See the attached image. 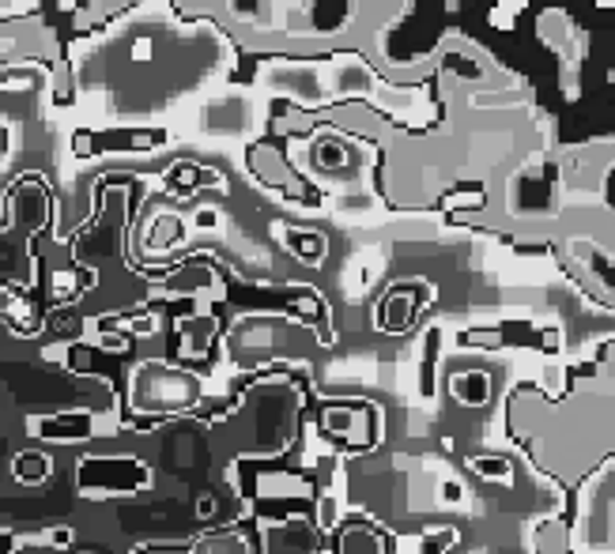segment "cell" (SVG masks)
Returning a JSON list of instances; mask_svg holds the SVG:
<instances>
[]
</instances>
